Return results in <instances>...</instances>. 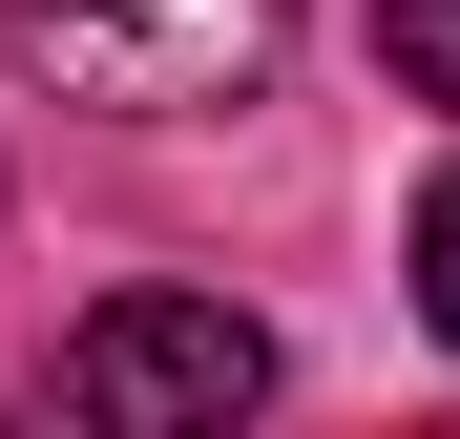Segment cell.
<instances>
[{
	"mask_svg": "<svg viewBox=\"0 0 460 439\" xmlns=\"http://www.w3.org/2000/svg\"><path fill=\"white\" fill-rule=\"evenodd\" d=\"M22 84L105 105V126H168V105H252L272 84V0H0Z\"/></svg>",
	"mask_w": 460,
	"mask_h": 439,
	"instance_id": "6da1fadb",
	"label": "cell"
},
{
	"mask_svg": "<svg viewBox=\"0 0 460 439\" xmlns=\"http://www.w3.org/2000/svg\"><path fill=\"white\" fill-rule=\"evenodd\" d=\"M252 398H272V335L230 293H105L63 335V418L84 439H230Z\"/></svg>",
	"mask_w": 460,
	"mask_h": 439,
	"instance_id": "7a4b0ae2",
	"label": "cell"
},
{
	"mask_svg": "<svg viewBox=\"0 0 460 439\" xmlns=\"http://www.w3.org/2000/svg\"><path fill=\"white\" fill-rule=\"evenodd\" d=\"M376 63H398L419 105H460V0H376Z\"/></svg>",
	"mask_w": 460,
	"mask_h": 439,
	"instance_id": "3957f363",
	"label": "cell"
},
{
	"mask_svg": "<svg viewBox=\"0 0 460 439\" xmlns=\"http://www.w3.org/2000/svg\"><path fill=\"white\" fill-rule=\"evenodd\" d=\"M419 314H439V356H460V168L419 189Z\"/></svg>",
	"mask_w": 460,
	"mask_h": 439,
	"instance_id": "277c9868",
	"label": "cell"
}]
</instances>
